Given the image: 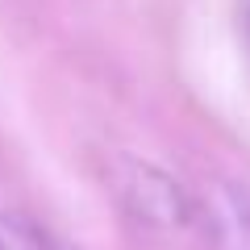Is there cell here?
I'll return each mask as SVG.
<instances>
[{"label": "cell", "mask_w": 250, "mask_h": 250, "mask_svg": "<svg viewBox=\"0 0 250 250\" xmlns=\"http://www.w3.org/2000/svg\"><path fill=\"white\" fill-rule=\"evenodd\" d=\"M129 171H134V179L121 184V188H125V200H129V208L138 217H146V221H184L192 213L184 192L167 175H159L150 167H129Z\"/></svg>", "instance_id": "obj_1"}, {"label": "cell", "mask_w": 250, "mask_h": 250, "mask_svg": "<svg viewBox=\"0 0 250 250\" xmlns=\"http://www.w3.org/2000/svg\"><path fill=\"white\" fill-rule=\"evenodd\" d=\"M213 250H250V200L233 188H213L205 205Z\"/></svg>", "instance_id": "obj_2"}, {"label": "cell", "mask_w": 250, "mask_h": 250, "mask_svg": "<svg viewBox=\"0 0 250 250\" xmlns=\"http://www.w3.org/2000/svg\"><path fill=\"white\" fill-rule=\"evenodd\" d=\"M0 250H54V246L29 217L0 213Z\"/></svg>", "instance_id": "obj_3"}]
</instances>
